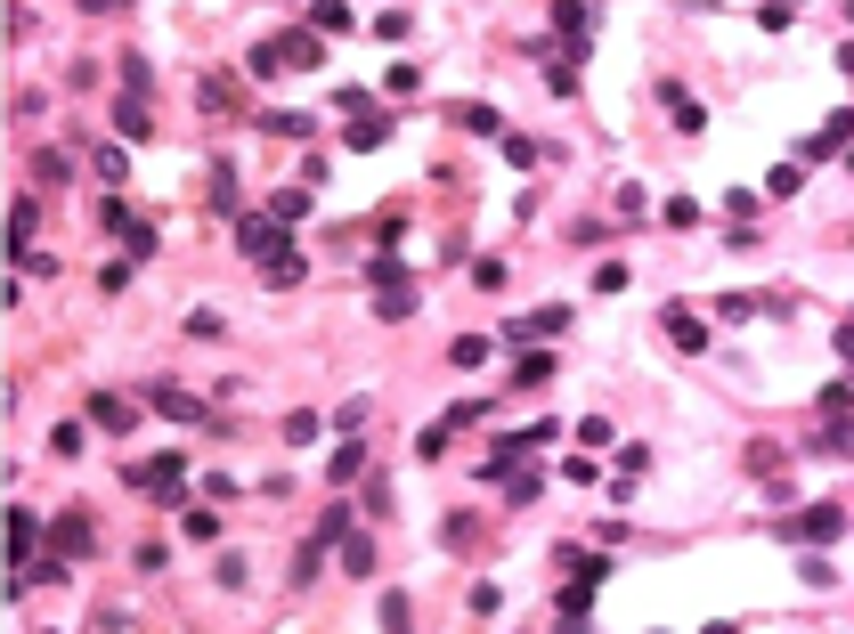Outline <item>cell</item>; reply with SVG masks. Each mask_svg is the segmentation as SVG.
I'll return each instance as SVG.
<instances>
[{"mask_svg": "<svg viewBox=\"0 0 854 634\" xmlns=\"http://www.w3.org/2000/svg\"><path fill=\"white\" fill-rule=\"evenodd\" d=\"M440 545H456V553H472V545H480V521H472V513H456V521L440 529Z\"/></svg>", "mask_w": 854, "mask_h": 634, "instance_id": "29", "label": "cell"}, {"mask_svg": "<svg viewBox=\"0 0 854 634\" xmlns=\"http://www.w3.org/2000/svg\"><path fill=\"white\" fill-rule=\"evenodd\" d=\"M838 529H846V513H830V504H806V513H789V521H781V537H789V545H838Z\"/></svg>", "mask_w": 854, "mask_h": 634, "instance_id": "5", "label": "cell"}, {"mask_svg": "<svg viewBox=\"0 0 854 634\" xmlns=\"http://www.w3.org/2000/svg\"><path fill=\"white\" fill-rule=\"evenodd\" d=\"M147 407H155V415H179V423H196V415H204L188 391H171V383H147Z\"/></svg>", "mask_w": 854, "mask_h": 634, "instance_id": "15", "label": "cell"}, {"mask_svg": "<svg viewBox=\"0 0 854 634\" xmlns=\"http://www.w3.org/2000/svg\"><path fill=\"white\" fill-rule=\"evenodd\" d=\"M122 90H131V98H147V90H155V74H147V57H122Z\"/></svg>", "mask_w": 854, "mask_h": 634, "instance_id": "37", "label": "cell"}, {"mask_svg": "<svg viewBox=\"0 0 854 634\" xmlns=\"http://www.w3.org/2000/svg\"><path fill=\"white\" fill-rule=\"evenodd\" d=\"M98 220H106L114 236H131V228H139V212H131V204H122V196H106V204H98Z\"/></svg>", "mask_w": 854, "mask_h": 634, "instance_id": "31", "label": "cell"}, {"mask_svg": "<svg viewBox=\"0 0 854 634\" xmlns=\"http://www.w3.org/2000/svg\"><path fill=\"white\" fill-rule=\"evenodd\" d=\"M204 106H212V114H228V106H236V82H228V74H212V82H204Z\"/></svg>", "mask_w": 854, "mask_h": 634, "instance_id": "40", "label": "cell"}, {"mask_svg": "<svg viewBox=\"0 0 854 634\" xmlns=\"http://www.w3.org/2000/svg\"><path fill=\"white\" fill-rule=\"evenodd\" d=\"M456 122H464V131H505V122H497V106H448Z\"/></svg>", "mask_w": 854, "mask_h": 634, "instance_id": "34", "label": "cell"}, {"mask_svg": "<svg viewBox=\"0 0 854 634\" xmlns=\"http://www.w3.org/2000/svg\"><path fill=\"white\" fill-rule=\"evenodd\" d=\"M49 553H66V561H90V553H98V529H90L82 504H66V513L49 521Z\"/></svg>", "mask_w": 854, "mask_h": 634, "instance_id": "3", "label": "cell"}, {"mask_svg": "<svg viewBox=\"0 0 854 634\" xmlns=\"http://www.w3.org/2000/svg\"><path fill=\"white\" fill-rule=\"evenodd\" d=\"M318 545H342L350 537V504H326V513H318V529H310Z\"/></svg>", "mask_w": 854, "mask_h": 634, "instance_id": "24", "label": "cell"}, {"mask_svg": "<svg viewBox=\"0 0 854 634\" xmlns=\"http://www.w3.org/2000/svg\"><path fill=\"white\" fill-rule=\"evenodd\" d=\"M716 317H765V293H724Z\"/></svg>", "mask_w": 854, "mask_h": 634, "instance_id": "33", "label": "cell"}, {"mask_svg": "<svg viewBox=\"0 0 854 634\" xmlns=\"http://www.w3.org/2000/svg\"><path fill=\"white\" fill-rule=\"evenodd\" d=\"M90 423H98V431H131V423H139V407L122 399V391H90Z\"/></svg>", "mask_w": 854, "mask_h": 634, "instance_id": "9", "label": "cell"}, {"mask_svg": "<svg viewBox=\"0 0 854 634\" xmlns=\"http://www.w3.org/2000/svg\"><path fill=\"white\" fill-rule=\"evenodd\" d=\"M310 33H350V9L342 0H310Z\"/></svg>", "mask_w": 854, "mask_h": 634, "instance_id": "23", "label": "cell"}, {"mask_svg": "<svg viewBox=\"0 0 854 634\" xmlns=\"http://www.w3.org/2000/svg\"><path fill=\"white\" fill-rule=\"evenodd\" d=\"M33 220H41V204L17 196V212H9V244H17V252H33Z\"/></svg>", "mask_w": 854, "mask_h": 634, "instance_id": "21", "label": "cell"}, {"mask_svg": "<svg viewBox=\"0 0 854 634\" xmlns=\"http://www.w3.org/2000/svg\"><path fill=\"white\" fill-rule=\"evenodd\" d=\"M594 293H627V261H602V269H594Z\"/></svg>", "mask_w": 854, "mask_h": 634, "instance_id": "42", "label": "cell"}, {"mask_svg": "<svg viewBox=\"0 0 854 634\" xmlns=\"http://www.w3.org/2000/svg\"><path fill=\"white\" fill-rule=\"evenodd\" d=\"M667 114H676V131H700V122H708V114H700V106H692L676 82H667Z\"/></svg>", "mask_w": 854, "mask_h": 634, "instance_id": "30", "label": "cell"}, {"mask_svg": "<svg viewBox=\"0 0 854 634\" xmlns=\"http://www.w3.org/2000/svg\"><path fill=\"white\" fill-rule=\"evenodd\" d=\"M700 634H741V626H700Z\"/></svg>", "mask_w": 854, "mask_h": 634, "instance_id": "43", "label": "cell"}, {"mask_svg": "<svg viewBox=\"0 0 854 634\" xmlns=\"http://www.w3.org/2000/svg\"><path fill=\"white\" fill-rule=\"evenodd\" d=\"M448 366H456V374L488 366V342H480V334H456V342H448Z\"/></svg>", "mask_w": 854, "mask_h": 634, "instance_id": "22", "label": "cell"}, {"mask_svg": "<svg viewBox=\"0 0 854 634\" xmlns=\"http://www.w3.org/2000/svg\"><path fill=\"white\" fill-rule=\"evenodd\" d=\"M366 285H407V261L399 252H375V261H366Z\"/></svg>", "mask_w": 854, "mask_h": 634, "instance_id": "26", "label": "cell"}, {"mask_svg": "<svg viewBox=\"0 0 854 634\" xmlns=\"http://www.w3.org/2000/svg\"><path fill=\"white\" fill-rule=\"evenodd\" d=\"M114 131H122V139H147V131H155V122H147V98H131V90H122V106H114Z\"/></svg>", "mask_w": 854, "mask_h": 634, "instance_id": "19", "label": "cell"}, {"mask_svg": "<svg viewBox=\"0 0 854 634\" xmlns=\"http://www.w3.org/2000/svg\"><path fill=\"white\" fill-rule=\"evenodd\" d=\"M49 456H82V423H49Z\"/></svg>", "mask_w": 854, "mask_h": 634, "instance_id": "35", "label": "cell"}, {"mask_svg": "<svg viewBox=\"0 0 854 634\" xmlns=\"http://www.w3.org/2000/svg\"><path fill=\"white\" fill-rule=\"evenodd\" d=\"M781 9H789V0H781Z\"/></svg>", "mask_w": 854, "mask_h": 634, "instance_id": "45", "label": "cell"}, {"mask_svg": "<svg viewBox=\"0 0 854 634\" xmlns=\"http://www.w3.org/2000/svg\"><path fill=\"white\" fill-rule=\"evenodd\" d=\"M326 472H334L342 488H350V480H366V439H342V448L326 456Z\"/></svg>", "mask_w": 854, "mask_h": 634, "instance_id": "16", "label": "cell"}, {"mask_svg": "<svg viewBox=\"0 0 854 634\" xmlns=\"http://www.w3.org/2000/svg\"><path fill=\"white\" fill-rule=\"evenodd\" d=\"M554 334H570V309L562 301H545L529 317H505V342H554Z\"/></svg>", "mask_w": 854, "mask_h": 634, "instance_id": "6", "label": "cell"}, {"mask_svg": "<svg viewBox=\"0 0 854 634\" xmlns=\"http://www.w3.org/2000/svg\"><path fill=\"white\" fill-rule=\"evenodd\" d=\"M212 578H220V586H244L253 569H244V553H220V561H212Z\"/></svg>", "mask_w": 854, "mask_h": 634, "instance_id": "41", "label": "cell"}, {"mask_svg": "<svg viewBox=\"0 0 854 634\" xmlns=\"http://www.w3.org/2000/svg\"><path fill=\"white\" fill-rule=\"evenodd\" d=\"M318 431H326V423H318V407H293V415H285V439H293V448H310Z\"/></svg>", "mask_w": 854, "mask_h": 634, "instance_id": "25", "label": "cell"}, {"mask_svg": "<svg viewBox=\"0 0 854 634\" xmlns=\"http://www.w3.org/2000/svg\"><path fill=\"white\" fill-rule=\"evenodd\" d=\"M310 66H326V33H277V41H261L253 57H244V74H253V82L310 74Z\"/></svg>", "mask_w": 854, "mask_h": 634, "instance_id": "1", "label": "cell"}, {"mask_svg": "<svg viewBox=\"0 0 854 634\" xmlns=\"http://www.w3.org/2000/svg\"><path fill=\"white\" fill-rule=\"evenodd\" d=\"M659 326H667V342H676V350H708V326H700L684 301H667V309H659Z\"/></svg>", "mask_w": 854, "mask_h": 634, "instance_id": "8", "label": "cell"}, {"mask_svg": "<svg viewBox=\"0 0 854 634\" xmlns=\"http://www.w3.org/2000/svg\"><path fill=\"white\" fill-rule=\"evenodd\" d=\"M375 317H383V326L415 317V277H407V285H375Z\"/></svg>", "mask_w": 854, "mask_h": 634, "instance_id": "13", "label": "cell"}, {"mask_svg": "<svg viewBox=\"0 0 854 634\" xmlns=\"http://www.w3.org/2000/svg\"><path fill=\"white\" fill-rule=\"evenodd\" d=\"M66 171H74V163H66V155H57V147H41V155H33V179H41V187H57V179H66Z\"/></svg>", "mask_w": 854, "mask_h": 634, "instance_id": "32", "label": "cell"}, {"mask_svg": "<svg viewBox=\"0 0 854 634\" xmlns=\"http://www.w3.org/2000/svg\"><path fill=\"white\" fill-rule=\"evenodd\" d=\"M33 553H41V513H9V569H33Z\"/></svg>", "mask_w": 854, "mask_h": 634, "instance_id": "7", "label": "cell"}, {"mask_svg": "<svg viewBox=\"0 0 854 634\" xmlns=\"http://www.w3.org/2000/svg\"><path fill=\"white\" fill-rule=\"evenodd\" d=\"M342 569H350V578H375V537H366V529L342 537Z\"/></svg>", "mask_w": 854, "mask_h": 634, "instance_id": "18", "label": "cell"}, {"mask_svg": "<svg viewBox=\"0 0 854 634\" xmlns=\"http://www.w3.org/2000/svg\"><path fill=\"white\" fill-rule=\"evenodd\" d=\"M179 529H188L196 545H212V537H220V513H204V504H196V513H188V521H179Z\"/></svg>", "mask_w": 854, "mask_h": 634, "instance_id": "39", "label": "cell"}, {"mask_svg": "<svg viewBox=\"0 0 854 634\" xmlns=\"http://www.w3.org/2000/svg\"><path fill=\"white\" fill-rule=\"evenodd\" d=\"M236 252H244V261H277V252H293L285 220L277 212H236Z\"/></svg>", "mask_w": 854, "mask_h": 634, "instance_id": "2", "label": "cell"}, {"mask_svg": "<svg viewBox=\"0 0 854 634\" xmlns=\"http://www.w3.org/2000/svg\"><path fill=\"white\" fill-rule=\"evenodd\" d=\"M301 277H310V261H301V252H277V261H261V285H269V293H293Z\"/></svg>", "mask_w": 854, "mask_h": 634, "instance_id": "11", "label": "cell"}, {"mask_svg": "<svg viewBox=\"0 0 854 634\" xmlns=\"http://www.w3.org/2000/svg\"><path fill=\"white\" fill-rule=\"evenodd\" d=\"M529 496H537V472L513 464V472H505V504H529Z\"/></svg>", "mask_w": 854, "mask_h": 634, "instance_id": "36", "label": "cell"}, {"mask_svg": "<svg viewBox=\"0 0 854 634\" xmlns=\"http://www.w3.org/2000/svg\"><path fill=\"white\" fill-rule=\"evenodd\" d=\"M375 147H391V114H358L350 122V155H375Z\"/></svg>", "mask_w": 854, "mask_h": 634, "instance_id": "12", "label": "cell"}, {"mask_svg": "<svg viewBox=\"0 0 854 634\" xmlns=\"http://www.w3.org/2000/svg\"><path fill=\"white\" fill-rule=\"evenodd\" d=\"M122 480H131V488H147V496H179V480H188V456H179V448H163V456L131 464Z\"/></svg>", "mask_w": 854, "mask_h": 634, "instance_id": "4", "label": "cell"}, {"mask_svg": "<svg viewBox=\"0 0 854 634\" xmlns=\"http://www.w3.org/2000/svg\"><path fill=\"white\" fill-rule=\"evenodd\" d=\"M212 204L236 212V171H228V163H212Z\"/></svg>", "mask_w": 854, "mask_h": 634, "instance_id": "38", "label": "cell"}, {"mask_svg": "<svg viewBox=\"0 0 854 634\" xmlns=\"http://www.w3.org/2000/svg\"><path fill=\"white\" fill-rule=\"evenodd\" d=\"M545 383H554V358H545V350H521V358H513V391H545Z\"/></svg>", "mask_w": 854, "mask_h": 634, "instance_id": "14", "label": "cell"}, {"mask_svg": "<svg viewBox=\"0 0 854 634\" xmlns=\"http://www.w3.org/2000/svg\"><path fill=\"white\" fill-rule=\"evenodd\" d=\"M318 569H326V545L310 537V545H301V553H293V586H310V578H318Z\"/></svg>", "mask_w": 854, "mask_h": 634, "instance_id": "28", "label": "cell"}, {"mask_svg": "<svg viewBox=\"0 0 854 634\" xmlns=\"http://www.w3.org/2000/svg\"><path fill=\"white\" fill-rule=\"evenodd\" d=\"M846 139H854V114H830L822 131L806 139V163H830V155H846Z\"/></svg>", "mask_w": 854, "mask_h": 634, "instance_id": "10", "label": "cell"}, {"mask_svg": "<svg viewBox=\"0 0 854 634\" xmlns=\"http://www.w3.org/2000/svg\"><path fill=\"white\" fill-rule=\"evenodd\" d=\"M310 204H318V187H301V179H293V187H277V196H269V212H277L285 228H293L301 212H310Z\"/></svg>", "mask_w": 854, "mask_h": 634, "instance_id": "17", "label": "cell"}, {"mask_svg": "<svg viewBox=\"0 0 854 634\" xmlns=\"http://www.w3.org/2000/svg\"><path fill=\"white\" fill-rule=\"evenodd\" d=\"M554 25L570 33V57H578V41H586V0H562V9H554Z\"/></svg>", "mask_w": 854, "mask_h": 634, "instance_id": "27", "label": "cell"}, {"mask_svg": "<svg viewBox=\"0 0 854 634\" xmlns=\"http://www.w3.org/2000/svg\"><path fill=\"white\" fill-rule=\"evenodd\" d=\"M261 131H269V139H310V114H293V106H269V114H261Z\"/></svg>", "mask_w": 854, "mask_h": 634, "instance_id": "20", "label": "cell"}, {"mask_svg": "<svg viewBox=\"0 0 854 634\" xmlns=\"http://www.w3.org/2000/svg\"><path fill=\"white\" fill-rule=\"evenodd\" d=\"M82 9H114V0H82Z\"/></svg>", "mask_w": 854, "mask_h": 634, "instance_id": "44", "label": "cell"}]
</instances>
